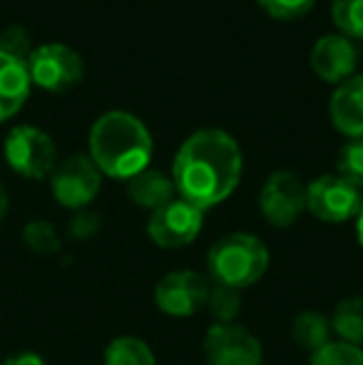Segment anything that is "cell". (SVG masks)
I'll use <instances>...</instances> for the list:
<instances>
[{
  "label": "cell",
  "instance_id": "cell-1",
  "mask_svg": "<svg viewBox=\"0 0 363 365\" xmlns=\"http://www.w3.org/2000/svg\"><path fill=\"white\" fill-rule=\"evenodd\" d=\"M242 172L244 157L237 140L217 127L189 135L172 162L177 197L202 212L232 197L242 182Z\"/></svg>",
  "mask_w": 363,
  "mask_h": 365
},
{
  "label": "cell",
  "instance_id": "cell-2",
  "mask_svg": "<svg viewBox=\"0 0 363 365\" xmlns=\"http://www.w3.org/2000/svg\"><path fill=\"white\" fill-rule=\"evenodd\" d=\"M155 142L147 125L125 110H110L90 130V159L112 179H132L152 162Z\"/></svg>",
  "mask_w": 363,
  "mask_h": 365
},
{
  "label": "cell",
  "instance_id": "cell-3",
  "mask_svg": "<svg viewBox=\"0 0 363 365\" xmlns=\"http://www.w3.org/2000/svg\"><path fill=\"white\" fill-rule=\"evenodd\" d=\"M269 261L272 256L259 236L234 231L217 239L207 251L209 281L234 291L249 289L269 271Z\"/></svg>",
  "mask_w": 363,
  "mask_h": 365
},
{
  "label": "cell",
  "instance_id": "cell-4",
  "mask_svg": "<svg viewBox=\"0 0 363 365\" xmlns=\"http://www.w3.org/2000/svg\"><path fill=\"white\" fill-rule=\"evenodd\" d=\"M25 68H28L30 82H35L48 92L70 90L85 75V63L80 53L63 43H48L35 48Z\"/></svg>",
  "mask_w": 363,
  "mask_h": 365
},
{
  "label": "cell",
  "instance_id": "cell-5",
  "mask_svg": "<svg viewBox=\"0 0 363 365\" xmlns=\"http://www.w3.org/2000/svg\"><path fill=\"white\" fill-rule=\"evenodd\" d=\"M55 142L48 132L33 125H20L5 137V159L10 169L25 179H45L55 169Z\"/></svg>",
  "mask_w": 363,
  "mask_h": 365
},
{
  "label": "cell",
  "instance_id": "cell-6",
  "mask_svg": "<svg viewBox=\"0 0 363 365\" xmlns=\"http://www.w3.org/2000/svg\"><path fill=\"white\" fill-rule=\"evenodd\" d=\"M306 209L324 224H344L359 217L363 192L336 174H324L306 184Z\"/></svg>",
  "mask_w": 363,
  "mask_h": 365
},
{
  "label": "cell",
  "instance_id": "cell-7",
  "mask_svg": "<svg viewBox=\"0 0 363 365\" xmlns=\"http://www.w3.org/2000/svg\"><path fill=\"white\" fill-rule=\"evenodd\" d=\"M50 187L53 197L65 209H88V204L95 202L102 187V172L95 167L90 154H73L63 164L53 169L50 174Z\"/></svg>",
  "mask_w": 363,
  "mask_h": 365
},
{
  "label": "cell",
  "instance_id": "cell-8",
  "mask_svg": "<svg viewBox=\"0 0 363 365\" xmlns=\"http://www.w3.org/2000/svg\"><path fill=\"white\" fill-rule=\"evenodd\" d=\"M212 281L199 271L177 269L170 271L155 286V303L165 316L189 318L207 308Z\"/></svg>",
  "mask_w": 363,
  "mask_h": 365
},
{
  "label": "cell",
  "instance_id": "cell-9",
  "mask_svg": "<svg viewBox=\"0 0 363 365\" xmlns=\"http://www.w3.org/2000/svg\"><path fill=\"white\" fill-rule=\"evenodd\" d=\"M259 212L276 229H289L306 212V184L299 174L279 172L269 174L259 192Z\"/></svg>",
  "mask_w": 363,
  "mask_h": 365
},
{
  "label": "cell",
  "instance_id": "cell-10",
  "mask_svg": "<svg viewBox=\"0 0 363 365\" xmlns=\"http://www.w3.org/2000/svg\"><path fill=\"white\" fill-rule=\"evenodd\" d=\"M207 365H262L264 351L259 338L239 323H214L204 336Z\"/></svg>",
  "mask_w": 363,
  "mask_h": 365
},
{
  "label": "cell",
  "instance_id": "cell-11",
  "mask_svg": "<svg viewBox=\"0 0 363 365\" xmlns=\"http://www.w3.org/2000/svg\"><path fill=\"white\" fill-rule=\"evenodd\" d=\"M204 224V212L184 199H172L162 209L152 212L147 221V234L160 249H184L199 236Z\"/></svg>",
  "mask_w": 363,
  "mask_h": 365
},
{
  "label": "cell",
  "instance_id": "cell-12",
  "mask_svg": "<svg viewBox=\"0 0 363 365\" xmlns=\"http://www.w3.org/2000/svg\"><path fill=\"white\" fill-rule=\"evenodd\" d=\"M309 63L319 80L329 82V85H341V82L356 75L359 53H356L354 40H349L341 33H334L316 40L314 48H311Z\"/></svg>",
  "mask_w": 363,
  "mask_h": 365
},
{
  "label": "cell",
  "instance_id": "cell-13",
  "mask_svg": "<svg viewBox=\"0 0 363 365\" xmlns=\"http://www.w3.org/2000/svg\"><path fill=\"white\" fill-rule=\"evenodd\" d=\"M334 127L349 140H363V75H354L336 87L329 102Z\"/></svg>",
  "mask_w": 363,
  "mask_h": 365
},
{
  "label": "cell",
  "instance_id": "cell-14",
  "mask_svg": "<svg viewBox=\"0 0 363 365\" xmlns=\"http://www.w3.org/2000/svg\"><path fill=\"white\" fill-rule=\"evenodd\" d=\"M30 85L25 63L0 53V122L18 115L30 95Z\"/></svg>",
  "mask_w": 363,
  "mask_h": 365
},
{
  "label": "cell",
  "instance_id": "cell-15",
  "mask_svg": "<svg viewBox=\"0 0 363 365\" xmlns=\"http://www.w3.org/2000/svg\"><path fill=\"white\" fill-rule=\"evenodd\" d=\"M127 197L140 209L157 212V209H162L165 204H170L172 199H177V189H175L172 177H167L160 169L147 167L145 172L127 179Z\"/></svg>",
  "mask_w": 363,
  "mask_h": 365
},
{
  "label": "cell",
  "instance_id": "cell-16",
  "mask_svg": "<svg viewBox=\"0 0 363 365\" xmlns=\"http://www.w3.org/2000/svg\"><path fill=\"white\" fill-rule=\"evenodd\" d=\"M291 341L306 353H316L331 343V321L319 311H301L291 323Z\"/></svg>",
  "mask_w": 363,
  "mask_h": 365
},
{
  "label": "cell",
  "instance_id": "cell-17",
  "mask_svg": "<svg viewBox=\"0 0 363 365\" xmlns=\"http://www.w3.org/2000/svg\"><path fill=\"white\" fill-rule=\"evenodd\" d=\"M331 331L351 346H363V296H351L336 303L331 313Z\"/></svg>",
  "mask_w": 363,
  "mask_h": 365
},
{
  "label": "cell",
  "instance_id": "cell-18",
  "mask_svg": "<svg viewBox=\"0 0 363 365\" xmlns=\"http://www.w3.org/2000/svg\"><path fill=\"white\" fill-rule=\"evenodd\" d=\"M105 365H157L155 353L142 338L120 336L107 343Z\"/></svg>",
  "mask_w": 363,
  "mask_h": 365
},
{
  "label": "cell",
  "instance_id": "cell-19",
  "mask_svg": "<svg viewBox=\"0 0 363 365\" xmlns=\"http://www.w3.org/2000/svg\"><path fill=\"white\" fill-rule=\"evenodd\" d=\"M331 18L341 35L349 40H363V0H334Z\"/></svg>",
  "mask_w": 363,
  "mask_h": 365
},
{
  "label": "cell",
  "instance_id": "cell-20",
  "mask_svg": "<svg viewBox=\"0 0 363 365\" xmlns=\"http://www.w3.org/2000/svg\"><path fill=\"white\" fill-rule=\"evenodd\" d=\"M336 177L363 192V140H349L336 157Z\"/></svg>",
  "mask_w": 363,
  "mask_h": 365
},
{
  "label": "cell",
  "instance_id": "cell-21",
  "mask_svg": "<svg viewBox=\"0 0 363 365\" xmlns=\"http://www.w3.org/2000/svg\"><path fill=\"white\" fill-rule=\"evenodd\" d=\"M207 308L217 323H237V316L242 311V296L234 289H224V286L212 284Z\"/></svg>",
  "mask_w": 363,
  "mask_h": 365
},
{
  "label": "cell",
  "instance_id": "cell-22",
  "mask_svg": "<svg viewBox=\"0 0 363 365\" xmlns=\"http://www.w3.org/2000/svg\"><path fill=\"white\" fill-rule=\"evenodd\" d=\"M309 365H363V348L344 341H331L311 353Z\"/></svg>",
  "mask_w": 363,
  "mask_h": 365
},
{
  "label": "cell",
  "instance_id": "cell-23",
  "mask_svg": "<svg viewBox=\"0 0 363 365\" xmlns=\"http://www.w3.org/2000/svg\"><path fill=\"white\" fill-rule=\"evenodd\" d=\"M23 239L35 254H55L60 249V239H58V231L50 221H30L23 231Z\"/></svg>",
  "mask_w": 363,
  "mask_h": 365
},
{
  "label": "cell",
  "instance_id": "cell-24",
  "mask_svg": "<svg viewBox=\"0 0 363 365\" xmlns=\"http://www.w3.org/2000/svg\"><path fill=\"white\" fill-rule=\"evenodd\" d=\"M257 3L274 20H299L314 10L316 0H257Z\"/></svg>",
  "mask_w": 363,
  "mask_h": 365
},
{
  "label": "cell",
  "instance_id": "cell-25",
  "mask_svg": "<svg viewBox=\"0 0 363 365\" xmlns=\"http://www.w3.org/2000/svg\"><path fill=\"white\" fill-rule=\"evenodd\" d=\"M0 53L10 55V58L20 60V63H28L30 53H33L28 30H25L23 25H10V28L0 35Z\"/></svg>",
  "mask_w": 363,
  "mask_h": 365
},
{
  "label": "cell",
  "instance_id": "cell-26",
  "mask_svg": "<svg viewBox=\"0 0 363 365\" xmlns=\"http://www.w3.org/2000/svg\"><path fill=\"white\" fill-rule=\"evenodd\" d=\"M97 229H100V214L90 212V209H80L75 219L70 221V234L75 239H90L97 234Z\"/></svg>",
  "mask_w": 363,
  "mask_h": 365
},
{
  "label": "cell",
  "instance_id": "cell-27",
  "mask_svg": "<svg viewBox=\"0 0 363 365\" xmlns=\"http://www.w3.org/2000/svg\"><path fill=\"white\" fill-rule=\"evenodd\" d=\"M3 365H48L38 353H18V356H10Z\"/></svg>",
  "mask_w": 363,
  "mask_h": 365
},
{
  "label": "cell",
  "instance_id": "cell-28",
  "mask_svg": "<svg viewBox=\"0 0 363 365\" xmlns=\"http://www.w3.org/2000/svg\"><path fill=\"white\" fill-rule=\"evenodd\" d=\"M356 241H359V246L363 249V209L359 212V217H356Z\"/></svg>",
  "mask_w": 363,
  "mask_h": 365
},
{
  "label": "cell",
  "instance_id": "cell-29",
  "mask_svg": "<svg viewBox=\"0 0 363 365\" xmlns=\"http://www.w3.org/2000/svg\"><path fill=\"white\" fill-rule=\"evenodd\" d=\"M5 212H8V194H5L3 184H0V221H3Z\"/></svg>",
  "mask_w": 363,
  "mask_h": 365
}]
</instances>
